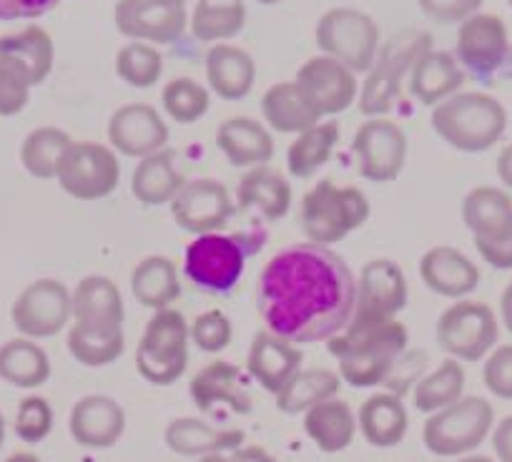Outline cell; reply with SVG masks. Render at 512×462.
I'll return each instance as SVG.
<instances>
[{
    "label": "cell",
    "mask_w": 512,
    "mask_h": 462,
    "mask_svg": "<svg viewBox=\"0 0 512 462\" xmlns=\"http://www.w3.org/2000/svg\"><path fill=\"white\" fill-rule=\"evenodd\" d=\"M357 302V279L329 247L294 244L264 267L259 314L277 337L294 344L329 342L349 324Z\"/></svg>",
    "instance_id": "obj_1"
},
{
    "label": "cell",
    "mask_w": 512,
    "mask_h": 462,
    "mask_svg": "<svg viewBox=\"0 0 512 462\" xmlns=\"http://www.w3.org/2000/svg\"><path fill=\"white\" fill-rule=\"evenodd\" d=\"M410 334L397 319L387 322H349L327 342L339 362V377L352 387H377L395 370L407 350Z\"/></svg>",
    "instance_id": "obj_2"
},
{
    "label": "cell",
    "mask_w": 512,
    "mask_h": 462,
    "mask_svg": "<svg viewBox=\"0 0 512 462\" xmlns=\"http://www.w3.org/2000/svg\"><path fill=\"white\" fill-rule=\"evenodd\" d=\"M435 134L462 154H482L502 139L507 111L487 93H455L432 108Z\"/></svg>",
    "instance_id": "obj_3"
},
{
    "label": "cell",
    "mask_w": 512,
    "mask_h": 462,
    "mask_svg": "<svg viewBox=\"0 0 512 462\" xmlns=\"http://www.w3.org/2000/svg\"><path fill=\"white\" fill-rule=\"evenodd\" d=\"M264 234H201L186 247L184 274L209 294H229L244 274L246 257L264 247Z\"/></svg>",
    "instance_id": "obj_4"
},
{
    "label": "cell",
    "mask_w": 512,
    "mask_h": 462,
    "mask_svg": "<svg viewBox=\"0 0 512 462\" xmlns=\"http://www.w3.org/2000/svg\"><path fill=\"white\" fill-rule=\"evenodd\" d=\"M427 51H432V36L425 31H405L384 43L359 91V111L369 119H384L400 98L402 81Z\"/></svg>",
    "instance_id": "obj_5"
},
{
    "label": "cell",
    "mask_w": 512,
    "mask_h": 462,
    "mask_svg": "<svg viewBox=\"0 0 512 462\" xmlns=\"http://www.w3.org/2000/svg\"><path fill=\"white\" fill-rule=\"evenodd\" d=\"M369 199L354 186L319 181L302 199V229L319 247H332L369 219Z\"/></svg>",
    "instance_id": "obj_6"
},
{
    "label": "cell",
    "mask_w": 512,
    "mask_h": 462,
    "mask_svg": "<svg viewBox=\"0 0 512 462\" xmlns=\"http://www.w3.org/2000/svg\"><path fill=\"white\" fill-rule=\"evenodd\" d=\"M189 324L176 309H159L146 324L136 350V370L146 382L169 387L189 367Z\"/></svg>",
    "instance_id": "obj_7"
},
{
    "label": "cell",
    "mask_w": 512,
    "mask_h": 462,
    "mask_svg": "<svg viewBox=\"0 0 512 462\" xmlns=\"http://www.w3.org/2000/svg\"><path fill=\"white\" fill-rule=\"evenodd\" d=\"M492 422H495V410L485 397H462L455 405L427 417L422 440L437 457L467 455L485 442Z\"/></svg>",
    "instance_id": "obj_8"
},
{
    "label": "cell",
    "mask_w": 512,
    "mask_h": 462,
    "mask_svg": "<svg viewBox=\"0 0 512 462\" xmlns=\"http://www.w3.org/2000/svg\"><path fill=\"white\" fill-rule=\"evenodd\" d=\"M317 46L352 73H367L377 61L379 26L357 8H332L317 23Z\"/></svg>",
    "instance_id": "obj_9"
},
{
    "label": "cell",
    "mask_w": 512,
    "mask_h": 462,
    "mask_svg": "<svg viewBox=\"0 0 512 462\" xmlns=\"http://www.w3.org/2000/svg\"><path fill=\"white\" fill-rule=\"evenodd\" d=\"M437 344L457 362H477L497 344L500 327L487 304L462 299L437 319Z\"/></svg>",
    "instance_id": "obj_10"
},
{
    "label": "cell",
    "mask_w": 512,
    "mask_h": 462,
    "mask_svg": "<svg viewBox=\"0 0 512 462\" xmlns=\"http://www.w3.org/2000/svg\"><path fill=\"white\" fill-rule=\"evenodd\" d=\"M58 184L78 201L106 199L121 181V164L111 146L73 141L58 169Z\"/></svg>",
    "instance_id": "obj_11"
},
{
    "label": "cell",
    "mask_w": 512,
    "mask_h": 462,
    "mask_svg": "<svg viewBox=\"0 0 512 462\" xmlns=\"http://www.w3.org/2000/svg\"><path fill=\"white\" fill-rule=\"evenodd\" d=\"M352 154L362 179L387 184L405 169L407 134L390 119H369L354 134Z\"/></svg>",
    "instance_id": "obj_12"
},
{
    "label": "cell",
    "mask_w": 512,
    "mask_h": 462,
    "mask_svg": "<svg viewBox=\"0 0 512 462\" xmlns=\"http://www.w3.org/2000/svg\"><path fill=\"white\" fill-rule=\"evenodd\" d=\"M113 18L121 36L149 46L176 43L189 26L186 6L174 0H118Z\"/></svg>",
    "instance_id": "obj_13"
},
{
    "label": "cell",
    "mask_w": 512,
    "mask_h": 462,
    "mask_svg": "<svg viewBox=\"0 0 512 462\" xmlns=\"http://www.w3.org/2000/svg\"><path fill=\"white\" fill-rule=\"evenodd\" d=\"M71 292L58 279H36L13 302L11 319L28 339H48L71 319Z\"/></svg>",
    "instance_id": "obj_14"
},
{
    "label": "cell",
    "mask_w": 512,
    "mask_h": 462,
    "mask_svg": "<svg viewBox=\"0 0 512 462\" xmlns=\"http://www.w3.org/2000/svg\"><path fill=\"white\" fill-rule=\"evenodd\" d=\"M407 304L405 272L392 259H372L362 267L357 282V302L349 322H387Z\"/></svg>",
    "instance_id": "obj_15"
},
{
    "label": "cell",
    "mask_w": 512,
    "mask_h": 462,
    "mask_svg": "<svg viewBox=\"0 0 512 462\" xmlns=\"http://www.w3.org/2000/svg\"><path fill=\"white\" fill-rule=\"evenodd\" d=\"M234 211L236 206L229 189L209 176L186 181L184 189L171 201V219L196 237L224 229Z\"/></svg>",
    "instance_id": "obj_16"
},
{
    "label": "cell",
    "mask_w": 512,
    "mask_h": 462,
    "mask_svg": "<svg viewBox=\"0 0 512 462\" xmlns=\"http://www.w3.org/2000/svg\"><path fill=\"white\" fill-rule=\"evenodd\" d=\"M108 144L128 159H146L169 144V126L149 103H126L108 119Z\"/></svg>",
    "instance_id": "obj_17"
},
{
    "label": "cell",
    "mask_w": 512,
    "mask_h": 462,
    "mask_svg": "<svg viewBox=\"0 0 512 462\" xmlns=\"http://www.w3.org/2000/svg\"><path fill=\"white\" fill-rule=\"evenodd\" d=\"M312 106L317 108L319 116H337L347 111L357 101V73L349 71L344 63L334 61L329 56H314L299 68L297 78Z\"/></svg>",
    "instance_id": "obj_18"
},
{
    "label": "cell",
    "mask_w": 512,
    "mask_h": 462,
    "mask_svg": "<svg viewBox=\"0 0 512 462\" xmlns=\"http://www.w3.org/2000/svg\"><path fill=\"white\" fill-rule=\"evenodd\" d=\"M510 53V38L502 18L492 13H475L460 23L457 31V58L475 76L485 78L505 63Z\"/></svg>",
    "instance_id": "obj_19"
},
{
    "label": "cell",
    "mask_w": 512,
    "mask_h": 462,
    "mask_svg": "<svg viewBox=\"0 0 512 462\" xmlns=\"http://www.w3.org/2000/svg\"><path fill=\"white\" fill-rule=\"evenodd\" d=\"M68 430L81 447L108 450L126 432V412L113 397L86 395L73 405Z\"/></svg>",
    "instance_id": "obj_20"
},
{
    "label": "cell",
    "mask_w": 512,
    "mask_h": 462,
    "mask_svg": "<svg viewBox=\"0 0 512 462\" xmlns=\"http://www.w3.org/2000/svg\"><path fill=\"white\" fill-rule=\"evenodd\" d=\"M189 395L201 412H211L214 407L226 405L236 415H249L251 400L249 377L231 362H211L204 370L196 372L189 385Z\"/></svg>",
    "instance_id": "obj_21"
},
{
    "label": "cell",
    "mask_w": 512,
    "mask_h": 462,
    "mask_svg": "<svg viewBox=\"0 0 512 462\" xmlns=\"http://www.w3.org/2000/svg\"><path fill=\"white\" fill-rule=\"evenodd\" d=\"M302 352L289 339L277 337L267 329L251 339L249 357H246V372L274 397L287 387V382L302 370Z\"/></svg>",
    "instance_id": "obj_22"
},
{
    "label": "cell",
    "mask_w": 512,
    "mask_h": 462,
    "mask_svg": "<svg viewBox=\"0 0 512 462\" xmlns=\"http://www.w3.org/2000/svg\"><path fill=\"white\" fill-rule=\"evenodd\" d=\"M420 277L427 289L447 299H462L480 284V269L455 247H432L420 262Z\"/></svg>",
    "instance_id": "obj_23"
},
{
    "label": "cell",
    "mask_w": 512,
    "mask_h": 462,
    "mask_svg": "<svg viewBox=\"0 0 512 462\" xmlns=\"http://www.w3.org/2000/svg\"><path fill=\"white\" fill-rule=\"evenodd\" d=\"M236 209H256L264 219L279 221L292 209V184L272 166H254L246 171L236 189Z\"/></svg>",
    "instance_id": "obj_24"
},
{
    "label": "cell",
    "mask_w": 512,
    "mask_h": 462,
    "mask_svg": "<svg viewBox=\"0 0 512 462\" xmlns=\"http://www.w3.org/2000/svg\"><path fill=\"white\" fill-rule=\"evenodd\" d=\"M216 146L231 166H267L274 156V139L264 124L249 116H231L219 126Z\"/></svg>",
    "instance_id": "obj_25"
},
{
    "label": "cell",
    "mask_w": 512,
    "mask_h": 462,
    "mask_svg": "<svg viewBox=\"0 0 512 462\" xmlns=\"http://www.w3.org/2000/svg\"><path fill=\"white\" fill-rule=\"evenodd\" d=\"M206 81L224 101H241L256 81V63L251 53L231 43H216L206 53Z\"/></svg>",
    "instance_id": "obj_26"
},
{
    "label": "cell",
    "mask_w": 512,
    "mask_h": 462,
    "mask_svg": "<svg viewBox=\"0 0 512 462\" xmlns=\"http://www.w3.org/2000/svg\"><path fill=\"white\" fill-rule=\"evenodd\" d=\"M164 440L176 455L206 457L239 450L244 445V430H219L196 417H176L166 427Z\"/></svg>",
    "instance_id": "obj_27"
},
{
    "label": "cell",
    "mask_w": 512,
    "mask_h": 462,
    "mask_svg": "<svg viewBox=\"0 0 512 462\" xmlns=\"http://www.w3.org/2000/svg\"><path fill=\"white\" fill-rule=\"evenodd\" d=\"M462 219L475 242H495L512 234V196L495 186H477L462 201Z\"/></svg>",
    "instance_id": "obj_28"
},
{
    "label": "cell",
    "mask_w": 512,
    "mask_h": 462,
    "mask_svg": "<svg viewBox=\"0 0 512 462\" xmlns=\"http://www.w3.org/2000/svg\"><path fill=\"white\" fill-rule=\"evenodd\" d=\"M465 83L460 63L447 51H427L410 71V93L425 106L435 108L437 103L455 96Z\"/></svg>",
    "instance_id": "obj_29"
},
{
    "label": "cell",
    "mask_w": 512,
    "mask_h": 462,
    "mask_svg": "<svg viewBox=\"0 0 512 462\" xmlns=\"http://www.w3.org/2000/svg\"><path fill=\"white\" fill-rule=\"evenodd\" d=\"M262 113L269 129L277 134H302L322 121L317 108L299 88L297 81H282L269 88L262 98Z\"/></svg>",
    "instance_id": "obj_30"
},
{
    "label": "cell",
    "mask_w": 512,
    "mask_h": 462,
    "mask_svg": "<svg viewBox=\"0 0 512 462\" xmlns=\"http://www.w3.org/2000/svg\"><path fill=\"white\" fill-rule=\"evenodd\" d=\"M357 425L369 445L387 450V447H395L405 440L410 417H407L402 397L392 395V392H379L359 407Z\"/></svg>",
    "instance_id": "obj_31"
},
{
    "label": "cell",
    "mask_w": 512,
    "mask_h": 462,
    "mask_svg": "<svg viewBox=\"0 0 512 462\" xmlns=\"http://www.w3.org/2000/svg\"><path fill=\"white\" fill-rule=\"evenodd\" d=\"M186 184V176L176 166V151L161 149L139 161L131 176V191L146 206L171 204Z\"/></svg>",
    "instance_id": "obj_32"
},
{
    "label": "cell",
    "mask_w": 512,
    "mask_h": 462,
    "mask_svg": "<svg viewBox=\"0 0 512 462\" xmlns=\"http://www.w3.org/2000/svg\"><path fill=\"white\" fill-rule=\"evenodd\" d=\"M304 430L319 450L334 455L352 445L357 435V417L347 402L332 397L304 412Z\"/></svg>",
    "instance_id": "obj_33"
},
{
    "label": "cell",
    "mask_w": 512,
    "mask_h": 462,
    "mask_svg": "<svg viewBox=\"0 0 512 462\" xmlns=\"http://www.w3.org/2000/svg\"><path fill=\"white\" fill-rule=\"evenodd\" d=\"M68 352L76 362L86 367L113 365L126 350L123 324L76 322L68 329Z\"/></svg>",
    "instance_id": "obj_34"
},
{
    "label": "cell",
    "mask_w": 512,
    "mask_h": 462,
    "mask_svg": "<svg viewBox=\"0 0 512 462\" xmlns=\"http://www.w3.org/2000/svg\"><path fill=\"white\" fill-rule=\"evenodd\" d=\"M51 377V360L36 339L16 337L0 347V380L18 390H36Z\"/></svg>",
    "instance_id": "obj_35"
},
{
    "label": "cell",
    "mask_w": 512,
    "mask_h": 462,
    "mask_svg": "<svg viewBox=\"0 0 512 462\" xmlns=\"http://www.w3.org/2000/svg\"><path fill=\"white\" fill-rule=\"evenodd\" d=\"M131 292H134L136 302L154 312L169 309L181 297L176 264L164 254H151V257L141 259L131 272Z\"/></svg>",
    "instance_id": "obj_36"
},
{
    "label": "cell",
    "mask_w": 512,
    "mask_h": 462,
    "mask_svg": "<svg viewBox=\"0 0 512 462\" xmlns=\"http://www.w3.org/2000/svg\"><path fill=\"white\" fill-rule=\"evenodd\" d=\"M71 314L76 322L123 324L126 309L116 282L103 274L83 277L71 292Z\"/></svg>",
    "instance_id": "obj_37"
},
{
    "label": "cell",
    "mask_w": 512,
    "mask_h": 462,
    "mask_svg": "<svg viewBox=\"0 0 512 462\" xmlns=\"http://www.w3.org/2000/svg\"><path fill=\"white\" fill-rule=\"evenodd\" d=\"M246 23L244 0H196L191 13V33L201 43H221L239 36Z\"/></svg>",
    "instance_id": "obj_38"
},
{
    "label": "cell",
    "mask_w": 512,
    "mask_h": 462,
    "mask_svg": "<svg viewBox=\"0 0 512 462\" xmlns=\"http://www.w3.org/2000/svg\"><path fill=\"white\" fill-rule=\"evenodd\" d=\"M339 144V124L337 121H319L312 129L302 131L292 141L287 151V169L297 179H309L317 174L329 159H332L334 146Z\"/></svg>",
    "instance_id": "obj_39"
},
{
    "label": "cell",
    "mask_w": 512,
    "mask_h": 462,
    "mask_svg": "<svg viewBox=\"0 0 512 462\" xmlns=\"http://www.w3.org/2000/svg\"><path fill=\"white\" fill-rule=\"evenodd\" d=\"M73 146L71 134L56 126H41L33 129L31 134L23 139L21 144V164L33 179H56L58 169H61L63 156Z\"/></svg>",
    "instance_id": "obj_40"
},
{
    "label": "cell",
    "mask_w": 512,
    "mask_h": 462,
    "mask_svg": "<svg viewBox=\"0 0 512 462\" xmlns=\"http://www.w3.org/2000/svg\"><path fill=\"white\" fill-rule=\"evenodd\" d=\"M342 390V377L332 370H299L277 395V407L284 415H299L324 400H332Z\"/></svg>",
    "instance_id": "obj_41"
},
{
    "label": "cell",
    "mask_w": 512,
    "mask_h": 462,
    "mask_svg": "<svg viewBox=\"0 0 512 462\" xmlns=\"http://www.w3.org/2000/svg\"><path fill=\"white\" fill-rule=\"evenodd\" d=\"M0 53L18 58L23 66L31 71L36 86H41L53 71V61H56V46L46 28L28 26L23 31L11 33V36L0 38Z\"/></svg>",
    "instance_id": "obj_42"
},
{
    "label": "cell",
    "mask_w": 512,
    "mask_h": 462,
    "mask_svg": "<svg viewBox=\"0 0 512 462\" xmlns=\"http://www.w3.org/2000/svg\"><path fill=\"white\" fill-rule=\"evenodd\" d=\"M462 392H465V370L460 362L450 357L435 372L417 382L412 390V402L420 412L432 415V412H440L462 400Z\"/></svg>",
    "instance_id": "obj_43"
},
{
    "label": "cell",
    "mask_w": 512,
    "mask_h": 462,
    "mask_svg": "<svg viewBox=\"0 0 512 462\" xmlns=\"http://www.w3.org/2000/svg\"><path fill=\"white\" fill-rule=\"evenodd\" d=\"M161 103H164V111L176 124L189 126L204 119L211 106V96L199 81L181 76L166 83L164 93H161Z\"/></svg>",
    "instance_id": "obj_44"
},
{
    "label": "cell",
    "mask_w": 512,
    "mask_h": 462,
    "mask_svg": "<svg viewBox=\"0 0 512 462\" xmlns=\"http://www.w3.org/2000/svg\"><path fill=\"white\" fill-rule=\"evenodd\" d=\"M116 73L123 83L134 88H151L164 73V58L149 43L131 41L116 56Z\"/></svg>",
    "instance_id": "obj_45"
},
{
    "label": "cell",
    "mask_w": 512,
    "mask_h": 462,
    "mask_svg": "<svg viewBox=\"0 0 512 462\" xmlns=\"http://www.w3.org/2000/svg\"><path fill=\"white\" fill-rule=\"evenodd\" d=\"M36 86L31 71L18 58L0 53V116H18L31 101V88Z\"/></svg>",
    "instance_id": "obj_46"
},
{
    "label": "cell",
    "mask_w": 512,
    "mask_h": 462,
    "mask_svg": "<svg viewBox=\"0 0 512 462\" xmlns=\"http://www.w3.org/2000/svg\"><path fill=\"white\" fill-rule=\"evenodd\" d=\"M189 337L201 352L216 355V352H224L231 344L234 327H231V319L226 317L224 312L209 309V312L199 314V317L189 324Z\"/></svg>",
    "instance_id": "obj_47"
},
{
    "label": "cell",
    "mask_w": 512,
    "mask_h": 462,
    "mask_svg": "<svg viewBox=\"0 0 512 462\" xmlns=\"http://www.w3.org/2000/svg\"><path fill=\"white\" fill-rule=\"evenodd\" d=\"M53 430V407L46 397H23L16 412V435L28 445H38Z\"/></svg>",
    "instance_id": "obj_48"
},
{
    "label": "cell",
    "mask_w": 512,
    "mask_h": 462,
    "mask_svg": "<svg viewBox=\"0 0 512 462\" xmlns=\"http://www.w3.org/2000/svg\"><path fill=\"white\" fill-rule=\"evenodd\" d=\"M482 380L492 395L512 400V344L490 352L485 367H482Z\"/></svg>",
    "instance_id": "obj_49"
},
{
    "label": "cell",
    "mask_w": 512,
    "mask_h": 462,
    "mask_svg": "<svg viewBox=\"0 0 512 462\" xmlns=\"http://www.w3.org/2000/svg\"><path fill=\"white\" fill-rule=\"evenodd\" d=\"M417 3H420V11L440 26L465 23L482 8V0H417Z\"/></svg>",
    "instance_id": "obj_50"
},
{
    "label": "cell",
    "mask_w": 512,
    "mask_h": 462,
    "mask_svg": "<svg viewBox=\"0 0 512 462\" xmlns=\"http://www.w3.org/2000/svg\"><path fill=\"white\" fill-rule=\"evenodd\" d=\"M61 0H0V21H33L51 13Z\"/></svg>",
    "instance_id": "obj_51"
},
{
    "label": "cell",
    "mask_w": 512,
    "mask_h": 462,
    "mask_svg": "<svg viewBox=\"0 0 512 462\" xmlns=\"http://www.w3.org/2000/svg\"><path fill=\"white\" fill-rule=\"evenodd\" d=\"M477 254L495 269H512V234L495 242H475Z\"/></svg>",
    "instance_id": "obj_52"
},
{
    "label": "cell",
    "mask_w": 512,
    "mask_h": 462,
    "mask_svg": "<svg viewBox=\"0 0 512 462\" xmlns=\"http://www.w3.org/2000/svg\"><path fill=\"white\" fill-rule=\"evenodd\" d=\"M492 450L500 462H512V415L497 422L492 432Z\"/></svg>",
    "instance_id": "obj_53"
},
{
    "label": "cell",
    "mask_w": 512,
    "mask_h": 462,
    "mask_svg": "<svg viewBox=\"0 0 512 462\" xmlns=\"http://www.w3.org/2000/svg\"><path fill=\"white\" fill-rule=\"evenodd\" d=\"M226 462H277V457L269 455L264 447H239V450L231 452L229 457H226Z\"/></svg>",
    "instance_id": "obj_54"
},
{
    "label": "cell",
    "mask_w": 512,
    "mask_h": 462,
    "mask_svg": "<svg viewBox=\"0 0 512 462\" xmlns=\"http://www.w3.org/2000/svg\"><path fill=\"white\" fill-rule=\"evenodd\" d=\"M497 176H500V181L507 189H512V144L502 149V154L497 156Z\"/></svg>",
    "instance_id": "obj_55"
},
{
    "label": "cell",
    "mask_w": 512,
    "mask_h": 462,
    "mask_svg": "<svg viewBox=\"0 0 512 462\" xmlns=\"http://www.w3.org/2000/svg\"><path fill=\"white\" fill-rule=\"evenodd\" d=\"M500 314H502V322H505L507 332L512 334V282L507 284L505 292H502V299H500Z\"/></svg>",
    "instance_id": "obj_56"
},
{
    "label": "cell",
    "mask_w": 512,
    "mask_h": 462,
    "mask_svg": "<svg viewBox=\"0 0 512 462\" xmlns=\"http://www.w3.org/2000/svg\"><path fill=\"white\" fill-rule=\"evenodd\" d=\"M6 462H41V460H38V457L33 455V452H16V455L8 457Z\"/></svg>",
    "instance_id": "obj_57"
},
{
    "label": "cell",
    "mask_w": 512,
    "mask_h": 462,
    "mask_svg": "<svg viewBox=\"0 0 512 462\" xmlns=\"http://www.w3.org/2000/svg\"><path fill=\"white\" fill-rule=\"evenodd\" d=\"M457 462H495L492 457H485V455H467V457H460Z\"/></svg>",
    "instance_id": "obj_58"
},
{
    "label": "cell",
    "mask_w": 512,
    "mask_h": 462,
    "mask_svg": "<svg viewBox=\"0 0 512 462\" xmlns=\"http://www.w3.org/2000/svg\"><path fill=\"white\" fill-rule=\"evenodd\" d=\"M199 462H226V457L224 455H206V457H201Z\"/></svg>",
    "instance_id": "obj_59"
},
{
    "label": "cell",
    "mask_w": 512,
    "mask_h": 462,
    "mask_svg": "<svg viewBox=\"0 0 512 462\" xmlns=\"http://www.w3.org/2000/svg\"><path fill=\"white\" fill-rule=\"evenodd\" d=\"M3 442H6V420L0 415V447H3Z\"/></svg>",
    "instance_id": "obj_60"
},
{
    "label": "cell",
    "mask_w": 512,
    "mask_h": 462,
    "mask_svg": "<svg viewBox=\"0 0 512 462\" xmlns=\"http://www.w3.org/2000/svg\"><path fill=\"white\" fill-rule=\"evenodd\" d=\"M256 3H262V6H277L282 0H256Z\"/></svg>",
    "instance_id": "obj_61"
},
{
    "label": "cell",
    "mask_w": 512,
    "mask_h": 462,
    "mask_svg": "<svg viewBox=\"0 0 512 462\" xmlns=\"http://www.w3.org/2000/svg\"><path fill=\"white\" fill-rule=\"evenodd\" d=\"M174 3H184V6H186V0H174Z\"/></svg>",
    "instance_id": "obj_62"
},
{
    "label": "cell",
    "mask_w": 512,
    "mask_h": 462,
    "mask_svg": "<svg viewBox=\"0 0 512 462\" xmlns=\"http://www.w3.org/2000/svg\"><path fill=\"white\" fill-rule=\"evenodd\" d=\"M507 3H510V8H512V0H507Z\"/></svg>",
    "instance_id": "obj_63"
}]
</instances>
